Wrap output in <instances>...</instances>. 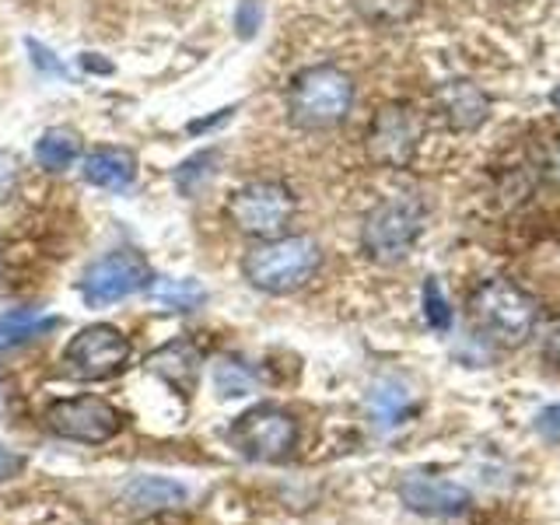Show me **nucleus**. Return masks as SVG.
Instances as JSON below:
<instances>
[{
  "instance_id": "obj_24",
  "label": "nucleus",
  "mask_w": 560,
  "mask_h": 525,
  "mask_svg": "<svg viewBox=\"0 0 560 525\" xmlns=\"http://www.w3.org/2000/svg\"><path fill=\"white\" fill-rule=\"evenodd\" d=\"M262 28V0H238L235 8V35L242 43L256 39Z\"/></svg>"
},
{
  "instance_id": "obj_6",
  "label": "nucleus",
  "mask_w": 560,
  "mask_h": 525,
  "mask_svg": "<svg viewBox=\"0 0 560 525\" xmlns=\"http://www.w3.org/2000/svg\"><path fill=\"white\" fill-rule=\"evenodd\" d=\"M133 358V343L116 326H84L74 340L63 347V372L78 382H105L116 378Z\"/></svg>"
},
{
  "instance_id": "obj_17",
  "label": "nucleus",
  "mask_w": 560,
  "mask_h": 525,
  "mask_svg": "<svg viewBox=\"0 0 560 525\" xmlns=\"http://www.w3.org/2000/svg\"><path fill=\"white\" fill-rule=\"evenodd\" d=\"M368 410H372V420L382 431H389V428H399L402 420L413 413V396L407 385L385 378L375 385L372 396H368Z\"/></svg>"
},
{
  "instance_id": "obj_5",
  "label": "nucleus",
  "mask_w": 560,
  "mask_h": 525,
  "mask_svg": "<svg viewBox=\"0 0 560 525\" xmlns=\"http://www.w3.org/2000/svg\"><path fill=\"white\" fill-rule=\"evenodd\" d=\"M224 214L235 232L267 242L291 232L298 214V197L280 179H253L228 197Z\"/></svg>"
},
{
  "instance_id": "obj_22",
  "label": "nucleus",
  "mask_w": 560,
  "mask_h": 525,
  "mask_svg": "<svg viewBox=\"0 0 560 525\" xmlns=\"http://www.w3.org/2000/svg\"><path fill=\"white\" fill-rule=\"evenodd\" d=\"M214 385H218V393L224 399H235V396H249L256 378L238 358H221L218 368H214Z\"/></svg>"
},
{
  "instance_id": "obj_12",
  "label": "nucleus",
  "mask_w": 560,
  "mask_h": 525,
  "mask_svg": "<svg viewBox=\"0 0 560 525\" xmlns=\"http://www.w3.org/2000/svg\"><path fill=\"white\" fill-rule=\"evenodd\" d=\"M434 105L438 113H442V119L448 122L452 130L459 133H469L483 127V119L490 116V98L480 84H472L466 78H455V81H445L438 84L434 92Z\"/></svg>"
},
{
  "instance_id": "obj_10",
  "label": "nucleus",
  "mask_w": 560,
  "mask_h": 525,
  "mask_svg": "<svg viewBox=\"0 0 560 525\" xmlns=\"http://www.w3.org/2000/svg\"><path fill=\"white\" fill-rule=\"evenodd\" d=\"M232 445L253 463H284L298 448V420L280 407H253L232 424Z\"/></svg>"
},
{
  "instance_id": "obj_14",
  "label": "nucleus",
  "mask_w": 560,
  "mask_h": 525,
  "mask_svg": "<svg viewBox=\"0 0 560 525\" xmlns=\"http://www.w3.org/2000/svg\"><path fill=\"white\" fill-rule=\"evenodd\" d=\"M84 183L109 192H127L137 179V154L127 148H95L81 165Z\"/></svg>"
},
{
  "instance_id": "obj_2",
  "label": "nucleus",
  "mask_w": 560,
  "mask_h": 525,
  "mask_svg": "<svg viewBox=\"0 0 560 525\" xmlns=\"http://www.w3.org/2000/svg\"><path fill=\"white\" fill-rule=\"evenodd\" d=\"M469 319L487 340L498 347L515 350L529 343V337L539 326V305L529 291H522L515 280L490 277L469 294Z\"/></svg>"
},
{
  "instance_id": "obj_11",
  "label": "nucleus",
  "mask_w": 560,
  "mask_h": 525,
  "mask_svg": "<svg viewBox=\"0 0 560 525\" xmlns=\"http://www.w3.org/2000/svg\"><path fill=\"white\" fill-rule=\"evenodd\" d=\"M399 501L417 515H431V518H452L463 515L472 504L469 490L459 487L455 480L434 477V472H407L399 483Z\"/></svg>"
},
{
  "instance_id": "obj_30",
  "label": "nucleus",
  "mask_w": 560,
  "mask_h": 525,
  "mask_svg": "<svg viewBox=\"0 0 560 525\" xmlns=\"http://www.w3.org/2000/svg\"><path fill=\"white\" fill-rule=\"evenodd\" d=\"M547 172H550L553 179L560 183V137H557V144L547 151Z\"/></svg>"
},
{
  "instance_id": "obj_28",
  "label": "nucleus",
  "mask_w": 560,
  "mask_h": 525,
  "mask_svg": "<svg viewBox=\"0 0 560 525\" xmlns=\"http://www.w3.org/2000/svg\"><path fill=\"white\" fill-rule=\"evenodd\" d=\"M536 431L542 438H550V442H560V402H553V407H547L536 417Z\"/></svg>"
},
{
  "instance_id": "obj_23",
  "label": "nucleus",
  "mask_w": 560,
  "mask_h": 525,
  "mask_svg": "<svg viewBox=\"0 0 560 525\" xmlns=\"http://www.w3.org/2000/svg\"><path fill=\"white\" fill-rule=\"evenodd\" d=\"M424 319L434 332H445L452 326V308H448V298L438 288V280H428L424 284Z\"/></svg>"
},
{
  "instance_id": "obj_18",
  "label": "nucleus",
  "mask_w": 560,
  "mask_h": 525,
  "mask_svg": "<svg viewBox=\"0 0 560 525\" xmlns=\"http://www.w3.org/2000/svg\"><path fill=\"white\" fill-rule=\"evenodd\" d=\"M148 298L151 302H158L162 308L168 312H192V308H200L207 302V288L200 284V280H179V277H151L148 280Z\"/></svg>"
},
{
  "instance_id": "obj_16",
  "label": "nucleus",
  "mask_w": 560,
  "mask_h": 525,
  "mask_svg": "<svg viewBox=\"0 0 560 525\" xmlns=\"http://www.w3.org/2000/svg\"><path fill=\"white\" fill-rule=\"evenodd\" d=\"M122 498L140 508V512H165V508L186 501V487L165 477H137L122 487Z\"/></svg>"
},
{
  "instance_id": "obj_8",
  "label": "nucleus",
  "mask_w": 560,
  "mask_h": 525,
  "mask_svg": "<svg viewBox=\"0 0 560 525\" xmlns=\"http://www.w3.org/2000/svg\"><path fill=\"white\" fill-rule=\"evenodd\" d=\"M148 280H151V267L144 256L130 249H116L98 256L95 262H88L78 280V291L84 298V305L109 308L122 302V298L140 294L148 288Z\"/></svg>"
},
{
  "instance_id": "obj_15",
  "label": "nucleus",
  "mask_w": 560,
  "mask_h": 525,
  "mask_svg": "<svg viewBox=\"0 0 560 525\" xmlns=\"http://www.w3.org/2000/svg\"><path fill=\"white\" fill-rule=\"evenodd\" d=\"M60 326L57 315H46V312H35V308H11V312H0V350L8 347H22L46 337Z\"/></svg>"
},
{
  "instance_id": "obj_4",
  "label": "nucleus",
  "mask_w": 560,
  "mask_h": 525,
  "mask_svg": "<svg viewBox=\"0 0 560 525\" xmlns=\"http://www.w3.org/2000/svg\"><path fill=\"white\" fill-rule=\"evenodd\" d=\"M428 210L417 197H389L368 210L361 224V249L378 267H396L410 256L420 232H424Z\"/></svg>"
},
{
  "instance_id": "obj_29",
  "label": "nucleus",
  "mask_w": 560,
  "mask_h": 525,
  "mask_svg": "<svg viewBox=\"0 0 560 525\" xmlns=\"http://www.w3.org/2000/svg\"><path fill=\"white\" fill-rule=\"evenodd\" d=\"M542 361H547L550 368H557L560 372V323L547 329V337H542Z\"/></svg>"
},
{
  "instance_id": "obj_31",
  "label": "nucleus",
  "mask_w": 560,
  "mask_h": 525,
  "mask_svg": "<svg viewBox=\"0 0 560 525\" xmlns=\"http://www.w3.org/2000/svg\"><path fill=\"white\" fill-rule=\"evenodd\" d=\"M550 102L557 105V109H560V88H553V95H550Z\"/></svg>"
},
{
  "instance_id": "obj_21",
  "label": "nucleus",
  "mask_w": 560,
  "mask_h": 525,
  "mask_svg": "<svg viewBox=\"0 0 560 525\" xmlns=\"http://www.w3.org/2000/svg\"><path fill=\"white\" fill-rule=\"evenodd\" d=\"M358 14L375 28H396L407 25L420 11V0H354Z\"/></svg>"
},
{
  "instance_id": "obj_27",
  "label": "nucleus",
  "mask_w": 560,
  "mask_h": 525,
  "mask_svg": "<svg viewBox=\"0 0 560 525\" xmlns=\"http://www.w3.org/2000/svg\"><path fill=\"white\" fill-rule=\"evenodd\" d=\"M22 469H25V455H22V452H14V448H8V445H0V483L14 480Z\"/></svg>"
},
{
  "instance_id": "obj_25",
  "label": "nucleus",
  "mask_w": 560,
  "mask_h": 525,
  "mask_svg": "<svg viewBox=\"0 0 560 525\" xmlns=\"http://www.w3.org/2000/svg\"><path fill=\"white\" fill-rule=\"evenodd\" d=\"M18 189V158L0 148V203Z\"/></svg>"
},
{
  "instance_id": "obj_19",
  "label": "nucleus",
  "mask_w": 560,
  "mask_h": 525,
  "mask_svg": "<svg viewBox=\"0 0 560 525\" xmlns=\"http://www.w3.org/2000/svg\"><path fill=\"white\" fill-rule=\"evenodd\" d=\"M81 154V137L67 127H52L35 140V162L43 172H67Z\"/></svg>"
},
{
  "instance_id": "obj_13",
  "label": "nucleus",
  "mask_w": 560,
  "mask_h": 525,
  "mask_svg": "<svg viewBox=\"0 0 560 525\" xmlns=\"http://www.w3.org/2000/svg\"><path fill=\"white\" fill-rule=\"evenodd\" d=\"M144 364H148V372L154 378H162L172 393L192 396V389H197V382H200V364H203V358H200L197 343L172 340L165 347H158Z\"/></svg>"
},
{
  "instance_id": "obj_1",
  "label": "nucleus",
  "mask_w": 560,
  "mask_h": 525,
  "mask_svg": "<svg viewBox=\"0 0 560 525\" xmlns=\"http://www.w3.org/2000/svg\"><path fill=\"white\" fill-rule=\"evenodd\" d=\"M354 109V78L337 63L298 70L288 84V119L298 130H332Z\"/></svg>"
},
{
  "instance_id": "obj_3",
  "label": "nucleus",
  "mask_w": 560,
  "mask_h": 525,
  "mask_svg": "<svg viewBox=\"0 0 560 525\" xmlns=\"http://www.w3.org/2000/svg\"><path fill=\"white\" fill-rule=\"evenodd\" d=\"M323 267L319 242L308 235H280L259 242L256 249L245 253L242 277L249 280V288L262 294H291L305 288L308 280Z\"/></svg>"
},
{
  "instance_id": "obj_26",
  "label": "nucleus",
  "mask_w": 560,
  "mask_h": 525,
  "mask_svg": "<svg viewBox=\"0 0 560 525\" xmlns=\"http://www.w3.org/2000/svg\"><path fill=\"white\" fill-rule=\"evenodd\" d=\"M25 46H28V52H32V60H35V67H39V70H46V74H49V78H63V74H67V70H63V63H60L57 57H52V52H49V49H43V46H39V43H35V39H28Z\"/></svg>"
},
{
  "instance_id": "obj_9",
  "label": "nucleus",
  "mask_w": 560,
  "mask_h": 525,
  "mask_svg": "<svg viewBox=\"0 0 560 525\" xmlns=\"http://www.w3.org/2000/svg\"><path fill=\"white\" fill-rule=\"evenodd\" d=\"M46 428L78 445H105L122 431V413L102 396H67L46 407Z\"/></svg>"
},
{
  "instance_id": "obj_7",
  "label": "nucleus",
  "mask_w": 560,
  "mask_h": 525,
  "mask_svg": "<svg viewBox=\"0 0 560 525\" xmlns=\"http://www.w3.org/2000/svg\"><path fill=\"white\" fill-rule=\"evenodd\" d=\"M424 137V119L410 102H389L372 116L364 133V151L378 168H407Z\"/></svg>"
},
{
  "instance_id": "obj_20",
  "label": "nucleus",
  "mask_w": 560,
  "mask_h": 525,
  "mask_svg": "<svg viewBox=\"0 0 560 525\" xmlns=\"http://www.w3.org/2000/svg\"><path fill=\"white\" fill-rule=\"evenodd\" d=\"M218 162H221V154L214 148L186 158V162L175 168V189H179L183 197H200V192L207 189V183L218 175Z\"/></svg>"
}]
</instances>
